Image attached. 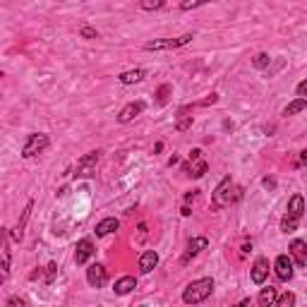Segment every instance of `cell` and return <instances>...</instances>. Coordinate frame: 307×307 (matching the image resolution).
I'll use <instances>...</instances> for the list:
<instances>
[{
  "label": "cell",
  "mask_w": 307,
  "mask_h": 307,
  "mask_svg": "<svg viewBox=\"0 0 307 307\" xmlns=\"http://www.w3.org/2000/svg\"><path fill=\"white\" fill-rule=\"evenodd\" d=\"M242 197V190H235L233 180L230 178H223L221 182L216 185L214 195H211V209H223V207H230V202Z\"/></svg>",
  "instance_id": "obj_1"
},
{
  "label": "cell",
  "mask_w": 307,
  "mask_h": 307,
  "mask_svg": "<svg viewBox=\"0 0 307 307\" xmlns=\"http://www.w3.org/2000/svg\"><path fill=\"white\" fill-rule=\"evenodd\" d=\"M211 293H214V278H197V281H192V283L185 288L182 302H185V305H199V302H204Z\"/></svg>",
  "instance_id": "obj_2"
},
{
  "label": "cell",
  "mask_w": 307,
  "mask_h": 307,
  "mask_svg": "<svg viewBox=\"0 0 307 307\" xmlns=\"http://www.w3.org/2000/svg\"><path fill=\"white\" fill-rule=\"evenodd\" d=\"M10 267H12L10 233H8L5 226H0V283H5L10 278Z\"/></svg>",
  "instance_id": "obj_3"
},
{
  "label": "cell",
  "mask_w": 307,
  "mask_h": 307,
  "mask_svg": "<svg viewBox=\"0 0 307 307\" xmlns=\"http://www.w3.org/2000/svg\"><path fill=\"white\" fill-rule=\"evenodd\" d=\"M50 144L48 135H43V132H31L27 142H24V147H22V156L24 159H34V156H39L41 151H46Z\"/></svg>",
  "instance_id": "obj_4"
},
{
  "label": "cell",
  "mask_w": 307,
  "mask_h": 307,
  "mask_svg": "<svg viewBox=\"0 0 307 307\" xmlns=\"http://www.w3.org/2000/svg\"><path fill=\"white\" fill-rule=\"evenodd\" d=\"M99 159H101V151H89V154H84V156L77 161V166H75V175H77V178H91V175L96 173Z\"/></svg>",
  "instance_id": "obj_5"
},
{
  "label": "cell",
  "mask_w": 307,
  "mask_h": 307,
  "mask_svg": "<svg viewBox=\"0 0 307 307\" xmlns=\"http://www.w3.org/2000/svg\"><path fill=\"white\" fill-rule=\"evenodd\" d=\"M192 39H195V34H182V36H178V39L149 41V43H144V50H170V48H180V46H188Z\"/></svg>",
  "instance_id": "obj_6"
},
{
  "label": "cell",
  "mask_w": 307,
  "mask_h": 307,
  "mask_svg": "<svg viewBox=\"0 0 307 307\" xmlns=\"http://www.w3.org/2000/svg\"><path fill=\"white\" fill-rule=\"evenodd\" d=\"M182 170L188 173L190 178H202L207 173V161L202 159V151L199 149H192L190 151V161L182 163Z\"/></svg>",
  "instance_id": "obj_7"
},
{
  "label": "cell",
  "mask_w": 307,
  "mask_h": 307,
  "mask_svg": "<svg viewBox=\"0 0 307 307\" xmlns=\"http://www.w3.org/2000/svg\"><path fill=\"white\" fill-rule=\"evenodd\" d=\"M293 257H288V255H278L276 262H274V271H276L278 281H290L293 278Z\"/></svg>",
  "instance_id": "obj_8"
},
{
  "label": "cell",
  "mask_w": 307,
  "mask_h": 307,
  "mask_svg": "<svg viewBox=\"0 0 307 307\" xmlns=\"http://www.w3.org/2000/svg\"><path fill=\"white\" fill-rule=\"evenodd\" d=\"M87 281H89L91 288H103L106 286V281H108V271L103 264H91L87 269Z\"/></svg>",
  "instance_id": "obj_9"
},
{
  "label": "cell",
  "mask_w": 307,
  "mask_h": 307,
  "mask_svg": "<svg viewBox=\"0 0 307 307\" xmlns=\"http://www.w3.org/2000/svg\"><path fill=\"white\" fill-rule=\"evenodd\" d=\"M94 252H96V250H94V242H91V240H87V238L80 240L77 248H75V262H77V264H87V262L94 257Z\"/></svg>",
  "instance_id": "obj_10"
},
{
  "label": "cell",
  "mask_w": 307,
  "mask_h": 307,
  "mask_svg": "<svg viewBox=\"0 0 307 307\" xmlns=\"http://www.w3.org/2000/svg\"><path fill=\"white\" fill-rule=\"evenodd\" d=\"M269 276V259L259 257L255 264H252V271H250V278H252V283H257V286H262L264 281H267Z\"/></svg>",
  "instance_id": "obj_11"
},
{
  "label": "cell",
  "mask_w": 307,
  "mask_h": 307,
  "mask_svg": "<svg viewBox=\"0 0 307 307\" xmlns=\"http://www.w3.org/2000/svg\"><path fill=\"white\" fill-rule=\"evenodd\" d=\"M139 271L142 274H149L151 269H156V264H159V252L156 250H144L142 255H139Z\"/></svg>",
  "instance_id": "obj_12"
},
{
  "label": "cell",
  "mask_w": 307,
  "mask_h": 307,
  "mask_svg": "<svg viewBox=\"0 0 307 307\" xmlns=\"http://www.w3.org/2000/svg\"><path fill=\"white\" fill-rule=\"evenodd\" d=\"M207 245H209V240H207V238H192V240H190V245H188V250H185V255H182V259H180V262H182V264H188L190 259H192V257H197V255L202 252V250H207Z\"/></svg>",
  "instance_id": "obj_13"
},
{
  "label": "cell",
  "mask_w": 307,
  "mask_h": 307,
  "mask_svg": "<svg viewBox=\"0 0 307 307\" xmlns=\"http://www.w3.org/2000/svg\"><path fill=\"white\" fill-rule=\"evenodd\" d=\"M290 255L295 257L297 267H307V242L305 240H293L290 242Z\"/></svg>",
  "instance_id": "obj_14"
},
{
  "label": "cell",
  "mask_w": 307,
  "mask_h": 307,
  "mask_svg": "<svg viewBox=\"0 0 307 307\" xmlns=\"http://www.w3.org/2000/svg\"><path fill=\"white\" fill-rule=\"evenodd\" d=\"M142 110H144V103H142V101H132V103H128V106L118 113V120L120 122H130V120L137 118Z\"/></svg>",
  "instance_id": "obj_15"
},
{
  "label": "cell",
  "mask_w": 307,
  "mask_h": 307,
  "mask_svg": "<svg viewBox=\"0 0 307 307\" xmlns=\"http://www.w3.org/2000/svg\"><path fill=\"white\" fill-rule=\"evenodd\" d=\"M120 228V221L118 218H103V221H99V223H96V235H99V238H106V235H110V233H115V230H118Z\"/></svg>",
  "instance_id": "obj_16"
},
{
  "label": "cell",
  "mask_w": 307,
  "mask_h": 307,
  "mask_svg": "<svg viewBox=\"0 0 307 307\" xmlns=\"http://www.w3.org/2000/svg\"><path fill=\"white\" fill-rule=\"evenodd\" d=\"M137 288V278L135 276H122V278H118L115 281V295H128V293H132Z\"/></svg>",
  "instance_id": "obj_17"
},
{
  "label": "cell",
  "mask_w": 307,
  "mask_h": 307,
  "mask_svg": "<svg viewBox=\"0 0 307 307\" xmlns=\"http://www.w3.org/2000/svg\"><path fill=\"white\" fill-rule=\"evenodd\" d=\"M288 214H293L295 218H302V214H305V199H302V195H293L290 197V202H288Z\"/></svg>",
  "instance_id": "obj_18"
},
{
  "label": "cell",
  "mask_w": 307,
  "mask_h": 307,
  "mask_svg": "<svg viewBox=\"0 0 307 307\" xmlns=\"http://www.w3.org/2000/svg\"><path fill=\"white\" fill-rule=\"evenodd\" d=\"M120 84H137V82L144 80V70L142 68H135V70H128V72H122L118 77Z\"/></svg>",
  "instance_id": "obj_19"
},
{
  "label": "cell",
  "mask_w": 307,
  "mask_h": 307,
  "mask_svg": "<svg viewBox=\"0 0 307 307\" xmlns=\"http://www.w3.org/2000/svg\"><path fill=\"white\" fill-rule=\"evenodd\" d=\"M276 288L274 286H269V288H262V293H259V297H257V302L262 307H271L274 302H276Z\"/></svg>",
  "instance_id": "obj_20"
},
{
  "label": "cell",
  "mask_w": 307,
  "mask_h": 307,
  "mask_svg": "<svg viewBox=\"0 0 307 307\" xmlns=\"http://www.w3.org/2000/svg\"><path fill=\"white\" fill-rule=\"evenodd\" d=\"M188 113H190V106L180 108V113H178V120H175V130H180V132H185V130L192 128V115H188Z\"/></svg>",
  "instance_id": "obj_21"
},
{
  "label": "cell",
  "mask_w": 307,
  "mask_h": 307,
  "mask_svg": "<svg viewBox=\"0 0 307 307\" xmlns=\"http://www.w3.org/2000/svg\"><path fill=\"white\" fill-rule=\"evenodd\" d=\"M297 226H300V218H295L293 214H286V216L281 218V230L283 233H295Z\"/></svg>",
  "instance_id": "obj_22"
},
{
  "label": "cell",
  "mask_w": 307,
  "mask_h": 307,
  "mask_svg": "<svg viewBox=\"0 0 307 307\" xmlns=\"http://www.w3.org/2000/svg\"><path fill=\"white\" fill-rule=\"evenodd\" d=\"M307 108V101L305 99H295L293 103H288L286 108H283V115H297V113H302V110Z\"/></svg>",
  "instance_id": "obj_23"
},
{
  "label": "cell",
  "mask_w": 307,
  "mask_h": 307,
  "mask_svg": "<svg viewBox=\"0 0 307 307\" xmlns=\"http://www.w3.org/2000/svg\"><path fill=\"white\" fill-rule=\"evenodd\" d=\"M31 207H34V204H27V209H24V214H22V221L20 223H17V228H15V230H12V240H17V242H20L22 240V230H24V223H27V218H29V211H31Z\"/></svg>",
  "instance_id": "obj_24"
},
{
  "label": "cell",
  "mask_w": 307,
  "mask_h": 307,
  "mask_svg": "<svg viewBox=\"0 0 307 307\" xmlns=\"http://www.w3.org/2000/svg\"><path fill=\"white\" fill-rule=\"evenodd\" d=\"M168 0H139V5H142V10H159L163 8Z\"/></svg>",
  "instance_id": "obj_25"
},
{
  "label": "cell",
  "mask_w": 307,
  "mask_h": 307,
  "mask_svg": "<svg viewBox=\"0 0 307 307\" xmlns=\"http://www.w3.org/2000/svg\"><path fill=\"white\" fill-rule=\"evenodd\" d=\"M274 305H278V307H293V305H295V295H293V293H283L281 297L276 295V302H274Z\"/></svg>",
  "instance_id": "obj_26"
},
{
  "label": "cell",
  "mask_w": 307,
  "mask_h": 307,
  "mask_svg": "<svg viewBox=\"0 0 307 307\" xmlns=\"http://www.w3.org/2000/svg\"><path fill=\"white\" fill-rule=\"evenodd\" d=\"M204 3H209V0H182L180 3V10H195V8L204 5Z\"/></svg>",
  "instance_id": "obj_27"
},
{
  "label": "cell",
  "mask_w": 307,
  "mask_h": 307,
  "mask_svg": "<svg viewBox=\"0 0 307 307\" xmlns=\"http://www.w3.org/2000/svg\"><path fill=\"white\" fill-rule=\"evenodd\" d=\"M269 63H271V58H269L267 53H259V55H255V60H252L255 68H267Z\"/></svg>",
  "instance_id": "obj_28"
},
{
  "label": "cell",
  "mask_w": 307,
  "mask_h": 307,
  "mask_svg": "<svg viewBox=\"0 0 307 307\" xmlns=\"http://www.w3.org/2000/svg\"><path fill=\"white\" fill-rule=\"evenodd\" d=\"M170 91H173V87H170V84H163V87L156 91V96H159V103H166V101H168V94H170Z\"/></svg>",
  "instance_id": "obj_29"
},
{
  "label": "cell",
  "mask_w": 307,
  "mask_h": 307,
  "mask_svg": "<svg viewBox=\"0 0 307 307\" xmlns=\"http://www.w3.org/2000/svg\"><path fill=\"white\" fill-rule=\"evenodd\" d=\"M80 34L84 36V39H99V31L94 29V27H82Z\"/></svg>",
  "instance_id": "obj_30"
},
{
  "label": "cell",
  "mask_w": 307,
  "mask_h": 307,
  "mask_svg": "<svg viewBox=\"0 0 307 307\" xmlns=\"http://www.w3.org/2000/svg\"><path fill=\"white\" fill-rule=\"evenodd\" d=\"M55 274H58V264H55V262H50V264H48V276H46V283H53Z\"/></svg>",
  "instance_id": "obj_31"
},
{
  "label": "cell",
  "mask_w": 307,
  "mask_h": 307,
  "mask_svg": "<svg viewBox=\"0 0 307 307\" xmlns=\"http://www.w3.org/2000/svg\"><path fill=\"white\" fill-rule=\"evenodd\" d=\"M305 94H307V82L302 80L297 84V99H305Z\"/></svg>",
  "instance_id": "obj_32"
},
{
  "label": "cell",
  "mask_w": 307,
  "mask_h": 307,
  "mask_svg": "<svg viewBox=\"0 0 307 307\" xmlns=\"http://www.w3.org/2000/svg\"><path fill=\"white\" fill-rule=\"evenodd\" d=\"M8 305H24V300H20V297H10Z\"/></svg>",
  "instance_id": "obj_33"
},
{
  "label": "cell",
  "mask_w": 307,
  "mask_h": 307,
  "mask_svg": "<svg viewBox=\"0 0 307 307\" xmlns=\"http://www.w3.org/2000/svg\"><path fill=\"white\" fill-rule=\"evenodd\" d=\"M175 163H180V159H178V156H170V161H168V166H175Z\"/></svg>",
  "instance_id": "obj_34"
},
{
  "label": "cell",
  "mask_w": 307,
  "mask_h": 307,
  "mask_svg": "<svg viewBox=\"0 0 307 307\" xmlns=\"http://www.w3.org/2000/svg\"><path fill=\"white\" fill-rule=\"evenodd\" d=\"M0 77H3V70H0Z\"/></svg>",
  "instance_id": "obj_35"
}]
</instances>
